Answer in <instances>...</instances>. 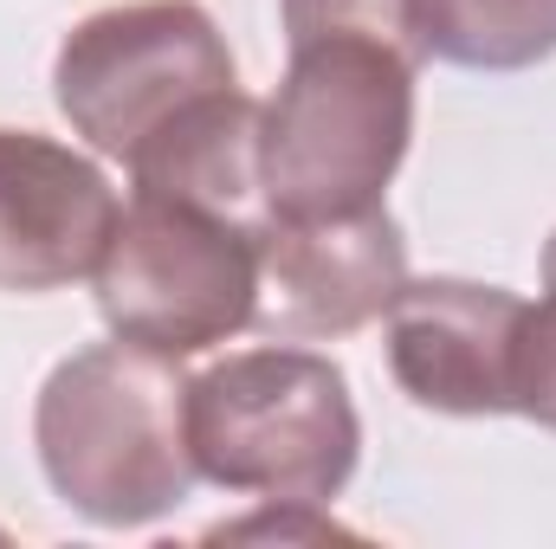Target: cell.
I'll return each mask as SVG.
<instances>
[{
  "label": "cell",
  "mask_w": 556,
  "mask_h": 549,
  "mask_svg": "<svg viewBox=\"0 0 556 549\" xmlns=\"http://www.w3.org/2000/svg\"><path fill=\"white\" fill-rule=\"evenodd\" d=\"M420 59L369 39H298L273 104H260V188L273 220H337L382 207L415 137Z\"/></svg>",
  "instance_id": "obj_1"
},
{
  "label": "cell",
  "mask_w": 556,
  "mask_h": 549,
  "mask_svg": "<svg viewBox=\"0 0 556 549\" xmlns=\"http://www.w3.org/2000/svg\"><path fill=\"white\" fill-rule=\"evenodd\" d=\"M46 485L104 531H142L194 491L188 382L175 356L142 343H91L65 356L33 408Z\"/></svg>",
  "instance_id": "obj_2"
},
{
  "label": "cell",
  "mask_w": 556,
  "mask_h": 549,
  "mask_svg": "<svg viewBox=\"0 0 556 549\" xmlns=\"http://www.w3.org/2000/svg\"><path fill=\"white\" fill-rule=\"evenodd\" d=\"M194 472L266 505H330L363 452L350 382L317 349H240L188 382Z\"/></svg>",
  "instance_id": "obj_3"
},
{
  "label": "cell",
  "mask_w": 556,
  "mask_h": 549,
  "mask_svg": "<svg viewBox=\"0 0 556 549\" xmlns=\"http://www.w3.org/2000/svg\"><path fill=\"white\" fill-rule=\"evenodd\" d=\"M98 310L111 336L155 356H201L260 310V227L175 194H130L98 259Z\"/></svg>",
  "instance_id": "obj_4"
},
{
  "label": "cell",
  "mask_w": 556,
  "mask_h": 549,
  "mask_svg": "<svg viewBox=\"0 0 556 549\" xmlns=\"http://www.w3.org/2000/svg\"><path fill=\"white\" fill-rule=\"evenodd\" d=\"M233 85V52L194 0L104 7L78 20L52 59V98L65 124L124 168Z\"/></svg>",
  "instance_id": "obj_5"
},
{
  "label": "cell",
  "mask_w": 556,
  "mask_h": 549,
  "mask_svg": "<svg viewBox=\"0 0 556 549\" xmlns=\"http://www.w3.org/2000/svg\"><path fill=\"white\" fill-rule=\"evenodd\" d=\"M408 284V240L389 207L337 214V220H273L260 227V310L253 330L273 343L350 336Z\"/></svg>",
  "instance_id": "obj_6"
},
{
  "label": "cell",
  "mask_w": 556,
  "mask_h": 549,
  "mask_svg": "<svg viewBox=\"0 0 556 549\" xmlns=\"http://www.w3.org/2000/svg\"><path fill=\"white\" fill-rule=\"evenodd\" d=\"M525 297L472 278H408L389 304V369L415 408L433 413H511Z\"/></svg>",
  "instance_id": "obj_7"
},
{
  "label": "cell",
  "mask_w": 556,
  "mask_h": 549,
  "mask_svg": "<svg viewBox=\"0 0 556 549\" xmlns=\"http://www.w3.org/2000/svg\"><path fill=\"white\" fill-rule=\"evenodd\" d=\"M117 214L124 201L91 155L39 130H0V291L33 297L91 278Z\"/></svg>",
  "instance_id": "obj_8"
},
{
  "label": "cell",
  "mask_w": 556,
  "mask_h": 549,
  "mask_svg": "<svg viewBox=\"0 0 556 549\" xmlns=\"http://www.w3.org/2000/svg\"><path fill=\"white\" fill-rule=\"evenodd\" d=\"M420 59L466 72H525L556 52V0H408Z\"/></svg>",
  "instance_id": "obj_9"
},
{
  "label": "cell",
  "mask_w": 556,
  "mask_h": 549,
  "mask_svg": "<svg viewBox=\"0 0 556 549\" xmlns=\"http://www.w3.org/2000/svg\"><path fill=\"white\" fill-rule=\"evenodd\" d=\"M511 413L556 433V233L544 246V297L525 304L518 362H511Z\"/></svg>",
  "instance_id": "obj_10"
},
{
  "label": "cell",
  "mask_w": 556,
  "mask_h": 549,
  "mask_svg": "<svg viewBox=\"0 0 556 549\" xmlns=\"http://www.w3.org/2000/svg\"><path fill=\"white\" fill-rule=\"evenodd\" d=\"M278 13H285V46L324 39V33H369V39H389L420 59L408 0H278Z\"/></svg>",
  "instance_id": "obj_11"
}]
</instances>
